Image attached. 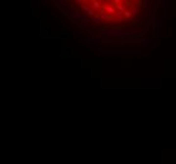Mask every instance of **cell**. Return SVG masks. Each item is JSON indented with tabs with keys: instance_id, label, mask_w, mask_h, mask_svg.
Masks as SVG:
<instances>
[{
	"instance_id": "cell-1",
	"label": "cell",
	"mask_w": 176,
	"mask_h": 164,
	"mask_svg": "<svg viewBox=\"0 0 176 164\" xmlns=\"http://www.w3.org/2000/svg\"><path fill=\"white\" fill-rule=\"evenodd\" d=\"M103 11L109 14V15H113V14H117V8L110 5H103Z\"/></svg>"
},
{
	"instance_id": "cell-2",
	"label": "cell",
	"mask_w": 176,
	"mask_h": 164,
	"mask_svg": "<svg viewBox=\"0 0 176 164\" xmlns=\"http://www.w3.org/2000/svg\"><path fill=\"white\" fill-rule=\"evenodd\" d=\"M82 10L85 11L84 14H86V15H89V17H94V14H95L94 9L89 8V6H87V5H84V6H82Z\"/></svg>"
},
{
	"instance_id": "cell-3",
	"label": "cell",
	"mask_w": 176,
	"mask_h": 164,
	"mask_svg": "<svg viewBox=\"0 0 176 164\" xmlns=\"http://www.w3.org/2000/svg\"><path fill=\"white\" fill-rule=\"evenodd\" d=\"M127 9H126V5L124 4H119V5H117V11H120V13H124Z\"/></svg>"
},
{
	"instance_id": "cell-4",
	"label": "cell",
	"mask_w": 176,
	"mask_h": 164,
	"mask_svg": "<svg viewBox=\"0 0 176 164\" xmlns=\"http://www.w3.org/2000/svg\"><path fill=\"white\" fill-rule=\"evenodd\" d=\"M123 14H124V18H126V19H130L132 15H133V14H132V10H126Z\"/></svg>"
},
{
	"instance_id": "cell-5",
	"label": "cell",
	"mask_w": 176,
	"mask_h": 164,
	"mask_svg": "<svg viewBox=\"0 0 176 164\" xmlns=\"http://www.w3.org/2000/svg\"><path fill=\"white\" fill-rule=\"evenodd\" d=\"M138 11H139V8H138V6H133V9H132V14L134 15V14H138Z\"/></svg>"
},
{
	"instance_id": "cell-6",
	"label": "cell",
	"mask_w": 176,
	"mask_h": 164,
	"mask_svg": "<svg viewBox=\"0 0 176 164\" xmlns=\"http://www.w3.org/2000/svg\"><path fill=\"white\" fill-rule=\"evenodd\" d=\"M112 3H113V4L117 6V5H119V4L122 3V0H112Z\"/></svg>"
},
{
	"instance_id": "cell-7",
	"label": "cell",
	"mask_w": 176,
	"mask_h": 164,
	"mask_svg": "<svg viewBox=\"0 0 176 164\" xmlns=\"http://www.w3.org/2000/svg\"><path fill=\"white\" fill-rule=\"evenodd\" d=\"M91 1H93V3H95V1H98V0H91Z\"/></svg>"
}]
</instances>
